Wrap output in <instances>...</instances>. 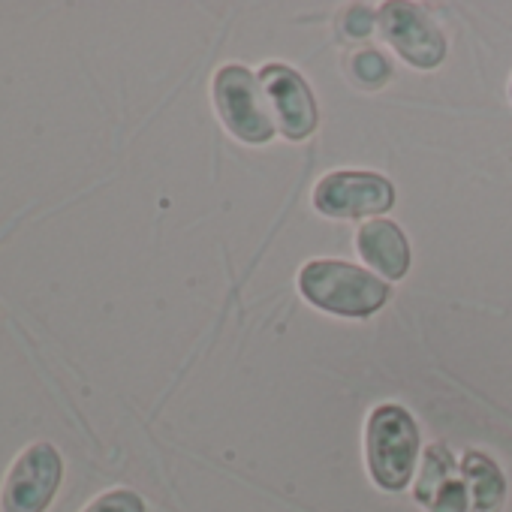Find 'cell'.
I'll return each mask as SVG.
<instances>
[{
    "instance_id": "obj_1",
    "label": "cell",
    "mask_w": 512,
    "mask_h": 512,
    "mask_svg": "<svg viewBox=\"0 0 512 512\" xmlns=\"http://www.w3.org/2000/svg\"><path fill=\"white\" fill-rule=\"evenodd\" d=\"M302 296L338 317H371L389 302V284L377 275L338 263V260H314L299 275Z\"/></svg>"
},
{
    "instance_id": "obj_2",
    "label": "cell",
    "mask_w": 512,
    "mask_h": 512,
    "mask_svg": "<svg viewBox=\"0 0 512 512\" xmlns=\"http://www.w3.org/2000/svg\"><path fill=\"white\" fill-rule=\"evenodd\" d=\"M419 458V428L398 404H383L368 419V467L380 488L401 491L410 485Z\"/></svg>"
},
{
    "instance_id": "obj_3",
    "label": "cell",
    "mask_w": 512,
    "mask_h": 512,
    "mask_svg": "<svg viewBox=\"0 0 512 512\" xmlns=\"http://www.w3.org/2000/svg\"><path fill=\"white\" fill-rule=\"evenodd\" d=\"M214 106L229 133L241 142H269L275 121L269 112V97L247 67L229 64L214 76Z\"/></svg>"
},
{
    "instance_id": "obj_4",
    "label": "cell",
    "mask_w": 512,
    "mask_h": 512,
    "mask_svg": "<svg viewBox=\"0 0 512 512\" xmlns=\"http://www.w3.org/2000/svg\"><path fill=\"white\" fill-rule=\"evenodd\" d=\"M64 476V461L52 443L28 446L10 467L0 506L4 512H46Z\"/></svg>"
},
{
    "instance_id": "obj_5",
    "label": "cell",
    "mask_w": 512,
    "mask_h": 512,
    "mask_svg": "<svg viewBox=\"0 0 512 512\" xmlns=\"http://www.w3.org/2000/svg\"><path fill=\"white\" fill-rule=\"evenodd\" d=\"M314 205L326 217H374L395 205V187L377 172H332L317 184Z\"/></svg>"
},
{
    "instance_id": "obj_6",
    "label": "cell",
    "mask_w": 512,
    "mask_h": 512,
    "mask_svg": "<svg viewBox=\"0 0 512 512\" xmlns=\"http://www.w3.org/2000/svg\"><path fill=\"white\" fill-rule=\"evenodd\" d=\"M256 79H260V85L272 103L275 121L287 139H308L317 130V124H320L317 100H314L308 82L296 70H290L284 64H266Z\"/></svg>"
},
{
    "instance_id": "obj_7",
    "label": "cell",
    "mask_w": 512,
    "mask_h": 512,
    "mask_svg": "<svg viewBox=\"0 0 512 512\" xmlns=\"http://www.w3.org/2000/svg\"><path fill=\"white\" fill-rule=\"evenodd\" d=\"M380 22H383V34L389 37V43L407 64L419 70H431L443 61L446 40L419 7L386 4L380 10Z\"/></svg>"
},
{
    "instance_id": "obj_8",
    "label": "cell",
    "mask_w": 512,
    "mask_h": 512,
    "mask_svg": "<svg viewBox=\"0 0 512 512\" xmlns=\"http://www.w3.org/2000/svg\"><path fill=\"white\" fill-rule=\"evenodd\" d=\"M416 497L431 512H467L470 506L467 482L446 446H437V443L428 446L422 473L416 479Z\"/></svg>"
},
{
    "instance_id": "obj_9",
    "label": "cell",
    "mask_w": 512,
    "mask_h": 512,
    "mask_svg": "<svg viewBox=\"0 0 512 512\" xmlns=\"http://www.w3.org/2000/svg\"><path fill=\"white\" fill-rule=\"evenodd\" d=\"M356 247L365 256V263L377 269L386 281H401L410 269V244L398 223L392 220H371L359 229Z\"/></svg>"
},
{
    "instance_id": "obj_10",
    "label": "cell",
    "mask_w": 512,
    "mask_h": 512,
    "mask_svg": "<svg viewBox=\"0 0 512 512\" xmlns=\"http://www.w3.org/2000/svg\"><path fill=\"white\" fill-rule=\"evenodd\" d=\"M461 473L467 482V494H470V506L473 512H494L503 497H506V479L500 473V467L479 455V452H467L461 461Z\"/></svg>"
},
{
    "instance_id": "obj_11",
    "label": "cell",
    "mask_w": 512,
    "mask_h": 512,
    "mask_svg": "<svg viewBox=\"0 0 512 512\" xmlns=\"http://www.w3.org/2000/svg\"><path fill=\"white\" fill-rule=\"evenodd\" d=\"M82 512H145V503L136 491L130 488H115L100 494L94 503H88Z\"/></svg>"
},
{
    "instance_id": "obj_12",
    "label": "cell",
    "mask_w": 512,
    "mask_h": 512,
    "mask_svg": "<svg viewBox=\"0 0 512 512\" xmlns=\"http://www.w3.org/2000/svg\"><path fill=\"white\" fill-rule=\"evenodd\" d=\"M353 73H356L359 82L377 88V85H383L392 76V64L380 52H362V55L353 58Z\"/></svg>"
},
{
    "instance_id": "obj_13",
    "label": "cell",
    "mask_w": 512,
    "mask_h": 512,
    "mask_svg": "<svg viewBox=\"0 0 512 512\" xmlns=\"http://www.w3.org/2000/svg\"><path fill=\"white\" fill-rule=\"evenodd\" d=\"M371 25H374V16H371V10H365V7H353L350 16L344 19V28H347L353 37H365V34L371 31Z\"/></svg>"
}]
</instances>
